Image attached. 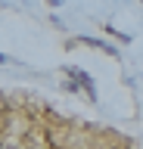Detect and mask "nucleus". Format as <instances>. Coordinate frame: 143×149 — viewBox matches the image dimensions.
<instances>
[{"label": "nucleus", "instance_id": "nucleus-1", "mask_svg": "<svg viewBox=\"0 0 143 149\" xmlns=\"http://www.w3.org/2000/svg\"><path fill=\"white\" fill-rule=\"evenodd\" d=\"M62 72H66L68 78H72V81H68V84H72L75 90H78V87H84V90H87V96H90V100H96V87H93V81L87 78V72H81L78 65H66Z\"/></svg>", "mask_w": 143, "mask_h": 149}]
</instances>
